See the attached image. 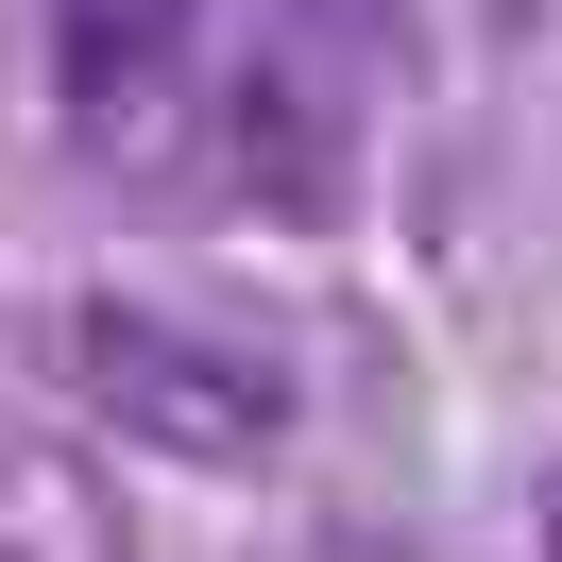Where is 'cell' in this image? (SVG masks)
I'll use <instances>...</instances> for the list:
<instances>
[{
    "label": "cell",
    "mask_w": 562,
    "mask_h": 562,
    "mask_svg": "<svg viewBox=\"0 0 562 562\" xmlns=\"http://www.w3.org/2000/svg\"><path fill=\"white\" fill-rule=\"evenodd\" d=\"M52 375H69V409L103 426L120 460H171V477H256V460L290 443V358L239 341V324H188V307L86 290V307L52 324Z\"/></svg>",
    "instance_id": "cell-1"
},
{
    "label": "cell",
    "mask_w": 562,
    "mask_h": 562,
    "mask_svg": "<svg viewBox=\"0 0 562 562\" xmlns=\"http://www.w3.org/2000/svg\"><path fill=\"white\" fill-rule=\"evenodd\" d=\"M375 69H392V0H273L256 18V69H239V171L273 222H341L358 137H375Z\"/></svg>",
    "instance_id": "cell-2"
},
{
    "label": "cell",
    "mask_w": 562,
    "mask_h": 562,
    "mask_svg": "<svg viewBox=\"0 0 562 562\" xmlns=\"http://www.w3.org/2000/svg\"><path fill=\"white\" fill-rule=\"evenodd\" d=\"M546 562H562V477H546Z\"/></svg>",
    "instance_id": "cell-5"
},
{
    "label": "cell",
    "mask_w": 562,
    "mask_h": 562,
    "mask_svg": "<svg viewBox=\"0 0 562 562\" xmlns=\"http://www.w3.org/2000/svg\"><path fill=\"white\" fill-rule=\"evenodd\" d=\"M0 562H137L120 477L69 460V443H0Z\"/></svg>",
    "instance_id": "cell-4"
},
{
    "label": "cell",
    "mask_w": 562,
    "mask_h": 562,
    "mask_svg": "<svg viewBox=\"0 0 562 562\" xmlns=\"http://www.w3.org/2000/svg\"><path fill=\"white\" fill-rule=\"evenodd\" d=\"M52 120L86 171H171L205 120V0H52Z\"/></svg>",
    "instance_id": "cell-3"
}]
</instances>
